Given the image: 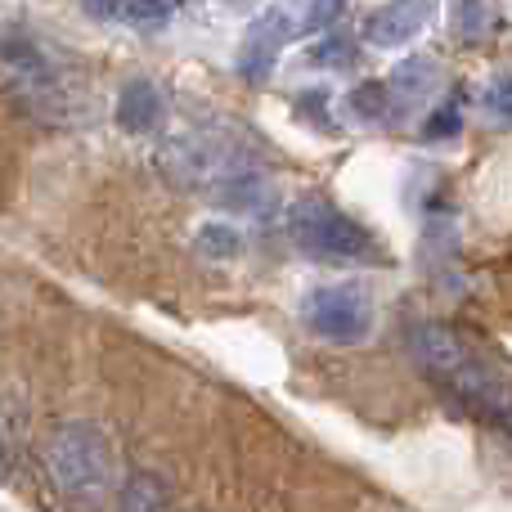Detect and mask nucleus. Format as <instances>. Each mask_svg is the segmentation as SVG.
<instances>
[{
  "mask_svg": "<svg viewBox=\"0 0 512 512\" xmlns=\"http://www.w3.org/2000/svg\"><path fill=\"white\" fill-rule=\"evenodd\" d=\"M328 90H301L297 95V117H306V122H315V126H324V131H333V122H328Z\"/></svg>",
  "mask_w": 512,
  "mask_h": 512,
  "instance_id": "obj_17",
  "label": "nucleus"
},
{
  "mask_svg": "<svg viewBox=\"0 0 512 512\" xmlns=\"http://www.w3.org/2000/svg\"><path fill=\"white\" fill-rule=\"evenodd\" d=\"M342 5H346V0H310V9H306V27H310V32L328 27L337 14H342Z\"/></svg>",
  "mask_w": 512,
  "mask_h": 512,
  "instance_id": "obj_20",
  "label": "nucleus"
},
{
  "mask_svg": "<svg viewBox=\"0 0 512 512\" xmlns=\"http://www.w3.org/2000/svg\"><path fill=\"white\" fill-rule=\"evenodd\" d=\"M288 234L301 252L319 256V261H342V265H382L387 252L382 243L364 230L360 221L333 207L319 194H301L288 212Z\"/></svg>",
  "mask_w": 512,
  "mask_h": 512,
  "instance_id": "obj_3",
  "label": "nucleus"
},
{
  "mask_svg": "<svg viewBox=\"0 0 512 512\" xmlns=\"http://www.w3.org/2000/svg\"><path fill=\"white\" fill-rule=\"evenodd\" d=\"M409 351H414V360L423 364L436 382H445L468 409H477L490 423L512 427V387L454 333V328L414 324L409 328Z\"/></svg>",
  "mask_w": 512,
  "mask_h": 512,
  "instance_id": "obj_1",
  "label": "nucleus"
},
{
  "mask_svg": "<svg viewBox=\"0 0 512 512\" xmlns=\"http://www.w3.org/2000/svg\"><path fill=\"white\" fill-rule=\"evenodd\" d=\"M162 113H167V99H162V90L153 86L149 77H135V81H126V86H122V95H117V108H113L117 126H122V131H131V135L158 131Z\"/></svg>",
  "mask_w": 512,
  "mask_h": 512,
  "instance_id": "obj_7",
  "label": "nucleus"
},
{
  "mask_svg": "<svg viewBox=\"0 0 512 512\" xmlns=\"http://www.w3.org/2000/svg\"><path fill=\"white\" fill-rule=\"evenodd\" d=\"M436 81H441V63L427 59V54H414V59H405L396 72H391L387 86H391V99H396V108L405 113V108H414L423 95H432Z\"/></svg>",
  "mask_w": 512,
  "mask_h": 512,
  "instance_id": "obj_9",
  "label": "nucleus"
},
{
  "mask_svg": "<svg viewBox=\"0 0 512 512\" xmlns=\"http://www.w3.org/2000/svg\"><path fill=\"white\" fill-rule=\"evenodd\" d=\"M306 324L328 342H364L373 328V301L360 283H328L306 297Z\"/></svg>",
  "mask_w": 512,
  "mask_h": 512,
  "instance_id": "obj_4",
  "label": "nucleus"
},
{
  "mask_svg": "<svg viewBox=\"0 0 512 512\" xmlns=\"http://www.w3.org/2000/svg\"><path fill=\"white\" fill-rule=\"evenodd\" d=\"M292 36V23L283 9H261V14L248 23V32H243V45H239V77L248 81H265L274 72V63H279L283 45H288Z\"/></svg>",
  "mask_w": 512,
  "mask_h": 512,
  "instance_id": "obj_6",
  "label": "nucleus"
},
{
  "mask_svg": "<svg viewBox=\"0 0 512 512\" xmlns=\"http://www.w3.org/2000/svg\"><path fill=\"white\" fill-rule=\"evenodd\" d=\"M450 27H454V36H463V41H481V36L495 32V9H490V0H454Z\"/></svg>",
  "mask_w": 512,
  "mask_h": 512,
  "instance_id": "obj_11",
  "label": "nucleus"
},
{
  "mask_svg": "<svg viewBox=\"0 0 512 512\" xmlns=\"http://www.w3.org/2000/svg\"><path fill=\"white\" fill-rule=\"evenodd\" d=\"M45 463H50L59 495L72 499L77 508H99L113 495V445H108V436L99 427L90 423L54 427Z\"/></svg>",
  "mask_w": 512,
  "mask_h": 512,
  "instance_id": "obj_2",
  "label": "nucleus"
},
{
  "mask_svg": "<svg viewBox=\"0 0 512 512\" xmlns=\"http://www.w3.org/2000/svg\"><path fill=\"white\" fill-rule=\"evenodd\" d=\"M198 252L203 256H212V261H234V256L243 252V234L234 230V225H225V221H207V225H198Z\"/></svg>",
  "mask_w": 512,
  "mask_h": 512,
  "instance_id": "obj_12",
  "label": "nucleus"
},
{
  "mask_svg": "<svg viewBox=\"0 0 512 512\" xmlns=\"http://www.w3.org/2000/svg\"><path fill=\"white\" fill-rule=\"evenodd\" d=\"M346 108H351L355 117H364V122H396L400 117L387 81H360V86L346 95Z\"/></svg>",
  "mask_w": 512,
  "mask_h": 512,
  "instance_id": "obj_10",
  "label": "nucleus"
},
{
  "mask_svg": "<svg viewBox=\"0 0 512 512\" xmlns=\"http://www.w3.org/2000/svg\"><path fill=\"white\" fill-rule=\"evenodd\" d=\"M355 54H360V50H355L351 36H346V32H328L324 41L310 45L306 59H310V63H319V68H351Z\"/></svg>",
  "mask_w": 512,
  "mask_h": 512,
  "instance_id": "obj_14",
  "label": "nucleus"
},
{
  "mask_svg": "<svg viewBox=\"0 0 512 512\" xmlns=\"http://www.w3.org/2000/svg\"><path fill=\"white\" fill-rule=\"evenodd\" d=\"M81 9L95 14L99 23H122V18H131V5H126V0H81Z\"/></svg>",
  "mask_w": 512,
  "mask_h": 512,
  "instance_id": "obj_18",
  "label": "nucleus"
},
{
  "mask_svg": "<svg viewBox=\"0 0 512 512\" xmlns=\"http://www.w3.org/2000/svg\"><path fill=\"white\" fill-rule=\"evenodd\" d=\"M126 5H131V18H140V23H162L176 9V0H126Z\"/></svg>",
  "mask_w": 512,
  "mask_h": 512,
  "instance_id": "obj_19",
  "label": "nucleus"
},
{
  "mask_svg": "<svg viewBox=\"0 0 512 512\" xmlns=\"http://www.w3.org/2000/svg\"><path fill=\"white\" fill-rule=\"evenodd\" d=\"M207 198H212L216 207H225V212H261L270 189H265V180L256 176V171L230 167L225 176H216L212 185H207Z\"/></svg>",
  "mask_w": 512,
  "mask_h": 512,
  "instance_id": "obj_8",
  "label": "nucleus"
},
{
  "mask_svg": "<svg viewBox=\"0 0 512 512\" xmlns=\"http://www.w3.org/2000/svg\"><path fill=\"white\" fill-rule=\"evenodd\" d=\"M486 113L499 117V122H512V72H495V77L486 81Z\"/></svg>",
  "mask_w": 512,
  "mask_h": 512,
  "instance_id": "obj_16",
  "label": "nucleus"
},
{
  "mask_svg": "<svg viewBox=\"0 0 512 512\" xmlns=\"http://www.w3.org/2000/svg\"><path fill=\"white\" fill-rule=\"evenodd\" d=\"M0 472H5V441H0Z\"/></svg>",
  "mask_w": 512,
  "mask_h": 512,
  "instance_id": "obj_21",
  "label": "nucleus"
},
{
  "mask_svg": "<svg viewBox=\"0 0 512 512\" xmlns=\"http://www.w3.org/2000/svg\"><path fill=\"white\" fill-rule=\"evenodd\" d=\"M436 18V0H387V5L369 9L360 23V36L378 50H400L409 45L427 23Z\"/></svg>",
  "mask_w": 512,
  "mask_h": 512,
  "instance_id": "obj_5",
  "label": "nucleus"
},
{
  "mask_svg": "<svg viewBox=\"0 0 512 512\" xmlns=\"http://www.w3.org/2000/svg\"><path fill=\"white\" fill-rule=\"evenodd\" d=\"M459 131H463V113L454 99H445V104L423 122V140H454Z\"/></svg>",
  "mask_w": 512,
  "mask_h": 512,
  "instance_id": "obj_15",
  "label": "nucleus"
},
{
  "mask_svg": "<svg viewBox=\"0 0 512 512\" xmlns=\"http://www.w3.org/2000/svg\"><path fill=\"white\" fill-rule=\"evenodd\" d=\"M117 512H167V495H162V486L153 477H131Z\"/></svg>",
  "mask_w": 512,
  "mask_h": 512,
  "instance_id": "obj_13",
  "label": "nucleus"
}]
</instances>
